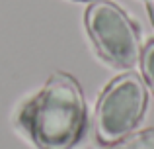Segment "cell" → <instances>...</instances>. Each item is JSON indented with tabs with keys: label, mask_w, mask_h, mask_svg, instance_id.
<instances>
[{
	"label": "cell",
	"mask_w": 154,
	"mask_h": 149,
	"mask_svg": "<svg viewBox=\"0 0 154 149\" xmlns=\"http://www.w3.org/2000/svg\"><path fill=\"white\" fill-rule=\"evenodd\" d=\"M140 71H143V76L146 80V86L152 90L154 94V39L146 41L144 49L140 51Z\"/></svg>",
	"instance_id": "cell-5"
},
{
	"label": "cell",
	"mask_w": 154,
	"mask_h": 149,
	"mask_svg": "<svg viewBox=\"0 0 154 149\" xmlns=\"http://www.w3.org/2000/svg\"><path fill=\"white\" fill-rule=\"evenodd\" d=\"M84 26L98 55L115 69H133L140 61V31L121 6L98 0L84 14Z\"/></svg>",
	"instance_id": "cell-3"
},
{
	"label": "cell",
	"mask_w": 154,
	"mask_h": 149,
	"mask_svg": "<svg viewBox=\"0 0 154 149\" xmlns=\"http://www.w3.org/2000/svg\"><path fill=\"white\" fill-rule=\"evenodd\" d=\"M16 126L37 149H74L88 130L80 83L64 71H55L41 90L18 108Z\"/></svg>",
	"instance_id": "cell-1"
},
{
	"label": "cell",
	"mask_w": 154,
	"mask_h": 149,
	"mask_svg": "<svg viewBox=\"0 0 154 149\" xmlns=\"http://www.w3.org/2000/svg\"><path fill=\"white\" fill-rule=\"evenodd\" d=\"M148 108V90L137 73H125L113 79L102 90L94 112L96 139L111 145L135 134Z\"/></svg>",
	"instance_id": "cell-2"
},
{
	"label": "cell",
	"mask_w": 154,
	"mask_h": 149,
	"mask_svg": "<svg viewBox=\"0 0 154 149\" xmlns=\"http://www.w3.org/2000/svg\"><path fill=\"white\" fill-rule=\"evenodd\" d=\"M80 2H98V0H80Z\"/></svg>",
	"instance_id": "cell-7"
},
{
	"label": "cell",
	"mask_w": 154,
	"mask_h": 149,
	"mask_svg": "<svg viewBox=\"0 0 154 149\" xmlns=\"http://www.w3.org/2000/svg\"><path fill=\"white\" fill-rule=\"evenodd\" d=\"M146 10L148 16H150V22L154 24V0H146Z\"/></svg>",
	"instance_id": "cell-6"
},
{
	"label": "cell",
	"mask_w": 154,
	"mask_h": 149,
	"mask_svg": "<svg viewBox=\"0 0 154 149\" xmlns=\"http://www.w3.org/2000/svg\"><path fill=\"white\" fill-rule=\"evenodd\" d=\"M105 149H154V128L131 134L111 145H105Z\"/></svg>",
	"instance_id": "cell-4"
}]
</instances>
